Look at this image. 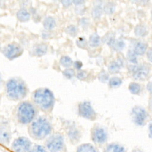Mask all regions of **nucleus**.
<instances>
[{"label": "nucleus", "instance_id": "1", "mask_svg": "<svg viewBox=\"0 0 152 152\" xmlns=\"http://www.w3.org/2000/svg\"><path fill=\"white\" fill-rule=\"evenodd\" d=\"M32 100L35 106L44 112H50L55 104V97L48 88L36 90L32 94Z\"/></svg>", "mask_w": 152, "mask_h": 152}, {"label": "nucleus", "instance_id": "2", "mask_svg": "<svg viewBox=\"0 0 152 152\" xmlns=\"http://www.w3.org/2000/svg\"><path fill=\"white\" fill-rule=\"evenodd\" d=\"M5 91L8 97L11 100H18L25 97L27 94L26 83L20 78H11L6 83Z\"/></svg>", "mask_w": 152, "mask_h": 152}, {"label": "nucleus", "instance_id": "3", "mask_svg": "<svg viewBox=\"0 0 152 152\" xmlns=\"http://www.w3.org/2000/svg\"><path fill=\"white\" fill-rule=\"evenodd\" d=\"M52 131L50 122L45 117L41 116L33 121L29 127L30 134L37 140H42L48 136Z\"/></svg>", "mask_w": 152, "mask_h": 152}, {"label": "nucleus", "instance_id": "4", "mask_svg": "<svg viewBox=\"0 0 152 152\" xmlns=\"http://www.w3.org/2000/svg\"><path fill=\"white\" fill-rule=\"evenodd\" d=\"M37 109L34 104L28 101L20 103L17 109V118L19 122L23 124L30 123L34 119Z\"/></svg>", "mask_w": 152, "mask_h": 152}, {"label": "nucleus", "instance_id": "5", "mask_svg": "<svg viewBox=\"0 0 152 152\" xmlns=\"http://www.w3.org/2000/svg\"><path fill=\"white\" fill-rule=\"evenodd\" d=\"M46 147L52 152L62 151L65 146L63 136L59 133L52 135L46 141Z\"/></svg>", "mask_w": 152, "mask_h": 152}, {"label": "nucleus", "instance_id": "6", "mask_svg": "<svg viewBox=\"0 0 152 152\" xmlns=\"http://www.w3.org/2000/svg\"><path fill=\"white\" fill-rule=\"evenodd\" d=\"M91 138L92 141L99 145H102L106 143L107 141V134L106 130L101 126H94L91 132Z\"/></svg>", "mask_w": 152, "mask_h": 152}, {"label": "nucleus", "instance_id": "7", "mask_svg": "<svg viewBox=\"0 0 152 152\" xmlns=\"http://www.w3.org/2000/svg\"><path fill=\"white\" fill-rule=\"evenodd\" d=\"M2 52L8 59H13L20 56L23 53V49L20 45L16 43H11L4 47Z\"/></svg>", "mask_w": 152, "mask_h": 152}, {"label": "nucleus", "instance_id": "8", "mask_svg": "<svg viewBox=\"0 0 152 152\" xmlns=\"http://www.w3.org/2000/svg\"><path fill=\"white\" fill-rule=\"evenodd\" d=\"M31 142L26 137H20L16 138L12 144V148L15 152H28L30 150Z\"/></svg>", "mask_w": 152, "mask_h": 152}, {"label": "nucleus", "instance_id": "9", "mask_svg": "<svg viewBox=\"0 0 152 152\" xmlns=\"http://www.w3.org/2000/svg\"><path fill=\"white\" fill-rule=\"evenodd\" d=\"M78 113L81 116L87 119L94 120L96 117V112L88 102H84L79 104Z\"/></svg>", "mask_w": 152, "mask_h": 152}, {"label": "nucleus", "instance_id": "10", "mask_svg": "<svg viewBox=\"0 0 152 152\" xmlns=\"http://www.w3.org/2000/svg\"><path fill=\"white\" fill-rule=\"evenodd\" d=\"M132 116L134 122L137 125L141 126L144 124L147 115L144 108L140 106H135L132 110Z\"/></svg>", "mask_w": 152, "mask_h": 152}, {"label": "nucleus", "instance_id": "11", "mask_svg": "<svg viewBox=\"0 0 152 152\" xmlns=\"http://www.w3.org/2000/svg\"><path fill=\"white\" fill-rule=\"evenodd\" d=\"M149 70V67L147 65L135 66L132 69L133 76L135 79L144 80L147 77Z\"/></svg>", "mask_w": 152, "mask_h": 152}, {"label": "nucleus", "instance_id": "12", "mask_svg": "<svg viewBox=\"0 0 152 152\" xmlns=\"http://www.w3.org/2000/svg\"><path fill=\"white\" fill-rule=\"evenodd\" d=\"M67 134L70 141L73 143H77L80 141L81 133L75 125H70L67 128Z\"/></svg>", "mask_w": 152, "mask_h": 152}, {"label": "nucleus", "instance_id": "13", "mask_svg": "<svg viewBox=\"0 0 152 152\" xmlns=\"http://www.w3.org/2000/svg\"><path fill=\"white\" fill-rule=\"evenodd\" d=\"M103 152H127L125 147L118 142H111L104 148Z\"/></svg>", "mask_w": 152, "mask_h": 152}, {"label": "nucleus", "instance_id": "14", "mask_svg": "<svg viewBox=\"0 0 152 152\" xmlns=\"http://www.w3.org/2000/svg\"><path fill=\"white\" fill-rule=\"evenodd\" d=\"M11 139L10 132L7 127L2 126L0 128V142L8 144Z\"/></svg>", "mask_w": 152, "mask_h": 152}, {"label": "nucleus", "instance_id": "15", "mask_svg": "<svg viewBox=\"0 0 152 152\" xmlns=\"http://www.w3.org/2000/svg\"><path fill=\"white\" fill-rule=\"evenodd\" d=\"M47 49V46L45 44H37L33 48L32 53L34 54V55L40 56L46 53Z\"/></svg>", "mask_w": 152, "mask_h": 152}, {"label": "nucleus", "instance_id": "16", "mask_svg": "<svg viewBox=\"0 0 152 152\" xmlns=\"http://www.w3.org/2000/svg\"><path fill=\"white\" fill-rule=\"evenodd\" d=\"M76 152H99L98 149L90 143L81 144L78 147Z\"/></svg>", "mask_w": 152, "mask_h": 152}, {"label": "nucleus", "instance_id": "17", "mask_svg": "<svg viewBox=\"0 0 152 152\" xmlns=\"http://www.w3.org/2000/svg\"><path fill=\"white\" fill-rule=\"evenodd\" d=\"M43 26L45 29L50 30L53 29L56 26V21L52 17H47L43 20Z\"/></svg>", "mask_w": 152, "mask_h": 152}, {"label": "nucleus", "instance_id": "18", "mask_svg": "<svg viewBox=\"0 0 152 152\" xmlns=\"http://www.w3.org/2000/svg\"><path fill=\"white\" fill-rule=\"evenodd\" d=\"M17 17L21 21H27L30 18V13L25 9H21L17 12Z\"/></svg>", "mask_w": 152, "mask_h": 152}, {"label": "nucleus", "instance_id": "19", "mask_svg": "<svg viewBox=\"0 0 152 152\" xmlns=\"http://www.w3.org/2000/svg\"><path fill=\"white\" fill-rule=\"evenodd\" d=\"M147 45L145 43L139 42L135 46L134 53L137 55H141L144 53V52L147 49Z\"/></svg>", "mask_w": 152, "mask_h": 152}, {"label": "nucleus", "instance_id": "20", "mask_svg": "<svg viewBox=\"0 0 152 152\" xmlns=\"http://www.w3.org/2000/svg\"><path fill=\"white\" fill-rule=\"evenodd\" d=\"M100 37L97 33H93L90 36L88 43L91 46L96 47V46H99L100 44Z\"/></svg>", "mask_w": 152, "mask_h": 152}, {"label": "nucleus", "instance_id": "21", "mask_svg": "<svg viewBox=\"0 0 152 152\" xmlns=\"http://www.w3.org/2000/svg\"><path fill=\"white\" fill-rule=\"evenodd\" d=\"M61 64L65 68H69L72 65H73V62L71 58L67 56H62L60 59Z\"/></svg>", "mask_w": 152, "mask_h": 152}, {"label": "nucleus", "instance_id": "22", "mask_svg": "<svg viewBox=\"0 0 152 152\" xmlns=\"http://www.w3.org/2000/svg\"><path fill=\"white\" fill-rule=\"evenodd\" d=\"M108 69L110 73H117L120 69V65L118 62L113 61L110 64Z\"/></svg>", "mask_w": 152, "mask_h": 152}, {"label": "nucleus", "instance_id": "23", "mask_svg": "<svg viewBox=\"0 0 152 152\" xmlns=\"http://www.w3.org/2000/svg\"><path fill=\"white\" fill-rule=\"evenodd\" d=\"M129 90L132 94H137L140 90V86L136 83H131L129 85Z\"/></svg>", "mask_w": 152, "mask_h": 152}, {"label": "nucleus", "instance_id": "24", "mask_svg": "<svg viewBox=\"0 0 152 152\" xmlns=\"http://www.w3.org/2000/svg\"><path fill=\"white\" fill-rule=\"evenodd\" d=\"M121 83H122V80L119 77H115L111 78L109 80V85L113 87L119 86L121 84Z\"/></svg>", "mask_w": 152, "mask_h": 152}, {"label": "nucleus", "instance_id": "25", "mask_svg": "<svg viewBox=\"0 0 152 152\" xmlns=\"http://www.w3.org/2000/svg\"><path fill=\"white\" fill-rule=\"evenodd\" d=\"M110 45H111L113 48L115 49H122L124 45V42L121 41H118V40H111L109 42Z\"/></svg>", "mask_w": 152, "mask_h": 152}, {"label": "nucleus", "instance_id": "26", "mask_svg": "<svg viewBox=\"0 0 152 152\" xmlns=\"http://www.w3.org/2000/svg\"><path fill=\"white\" fill-rule=\"evenodd\" d=\"M102 12V9L101 7L97 5V6H95L92 10V15L94 18H98L101 15Z\"/></svg>", "mask_w": 152, "mask_h": 152}, {"label": "nucleus", "instance_id": "27", "mask_svg": "<svg viewBox=\"0 0 152 152\" xmlns=\"http://www.w3.org/2000/svg\"><path fill=\"white\" fill-rule=\"evenodd\" d=\"M64 75L67 78H71L75 75V71L71 68H67L63 72Z\"/></svg>", "mask_w": 152, "mask_h": 152}, {"label": "nucleus", "instance_id": "28", "mask_svg": "<svg viewBox=\"0 0 152 152\" xmlns=\"http://www.w3.org/2000/svg\"><path fill=\"white\" fill-rule=\"evenodd\" d=\"M66 32L68 34L75 36L77 34V27L75 26H69L66 28Z\"/></svg>", "mask_w": 152, "mask_h": 152}, {"label": "nucleus", "instance_id": "29", "mask_svg": "<svg viewBox=\"0 0 152 152\" xmlns=\"http://www.w3.org/2000/svg\"><path fill=\"white\" fill-rule=\"evenodd\" d=\"M104 9V11H105V12H106V13H107V14H111V13H112V12L114 11V10H115V5H114L113 4L108 3V4H107L105 5Z\"/></svg>", "mask_w": 152, "mask_h": 152}, {"label": "nucleus", "instance_id": "30", "mask_svg": "<svg viewBox=\"0 0 152 152\" xmlns=\"http://www.w3.org/2000/svg\"><path fill=\"white\" fill-rule=\"evenodd\" d=\"M146 33L145 28L142 26H138L135 28V33L139 36L144 35Z\"/></svg>", "mask_w": 152, "mask_h": 152}, {"label": "nucleus", "instance_id": "31", "mask_svg": "<svg viewBox=\"0 0 152 152\" xmlns=\"http://www.w3.org/2000/svg\"><path fill=\"white\" fill-rule=\"evenodd\" d=\"M28 152H46V150L43 147L39 145H36L30 149Z\"/></svg>", "mask_w": 152, "mask_h": 152}, {"label": "nucleus", "instance_id": "32", "mask_svg": "<svg viewBox=\"0 0 152 152\" xmlns=\"http://www.w3.org/2000/svg\"><path fill=\"white\" fill-rule=\"evenodd\" d=\"M77 44L79 47L83 48L86 46L87 41L84 37H79L77 40Z\"/></svg>", "mask_w": 152, "mask_h": 152}, {"label": "nucleus", "instance_id": "33", "mask_svg": "<svg viewBox=\"0 0 152 152\" xmlns=\"http://www.w3.org/2000/svg\"><path fill=\"white\" fill-rule=\"evenodd\" d=\"M127 58L128 59V60L129 61H131V62L133 63H137V58L134 55V53H133L132 51L129 50L128 52V54H127Z\"/></svg>", "mask_w": 152, "mask_h": 152}, {"label": "nucleus", "instance_id": "34", "mask_svg": "<svg viewBox=\"0 0 152 152\" xmlns=\"http://www.w3.org/2000/svg\"><path fill=\"white\" fill-rule=\"evenodd\" d=\"M99 79L102 82L106 81L108 79V74L104 71H102L99 75Z\"/></svg>", "mask_w": 152, "mask_h": 152}, {"label": "nucleus", "instance_id": "35", "mask_svg": "<svg viewBox=\"0 0 152 152\" xmlns=\"http://www.w3.org/2000/svg\"><path fill=\"white\" fill-rule=\"evenodd\" d=\"M77 77L80 80H84L87 77V73L85 71H80L77 73Z\"/></svg>", "mask_w": 152, "mask_h": 152}, {"label": "nucleus", "instance_id": "36", "mask_svg": "<svg viewBox=\"0 0 152 152\" xmlns=\"http://www.w3.org/2000/svg\"><path fill=\"white\" fill-rule=\"evenodd\" d=\"M73 65H74V68H75L76 69H80L82 67L83 64H82V62H81V61H75V62L73 63Z\"/></svg>", "mask_w": 152, "mask_h": 152}, {"label": "nucleus", "instance_id": "37", "mask_svg": "<svg viewBox=\"0 0 152 152\" xmlns=\"http://www.w3.org/2000/svg\"><path fill=\"white\" fill-rule=\"evenodd\" d=\"M147 57L148 59L152 62V48L149 49L147 52Z\"/></svg>", "mask_w": 152, "mask_h": 152}, {"label": "nucleus", "instance_id": "38", "mask_svg": "<svg viewBox=\"0 0 152 152\" xmlns=\"http://www.w3.org/2000/svg\"><path fill=\"white\" fill-rule=\"evenodd\" d=\"M131 152H144L142 149L140 147H134L132 148Z\"/></svg>", "mask_w": 152, "mask_h": 152}, {"label": "nucleus", "instance_id": "39", "mask_svg": "<svg viewBox=\"0 0 152 152\" xmlns=\"http://www.w3.org/2000/svg\"><path fill=\"white\" fill-rule=\"evenodd\" d=\"M147 88L151 93H152V82H150L148 83L147 86Z\"/></svg>", "mask_w": 152, "mask_h": 152}, {"label": "nucleus", "instance_id": "40", "mask_svg": "<svg viewBox=\"0 0 152 152\" xmlns=\"http://www.w3.org/2000/svg\"><path fill=\"white\" fill-rule=\"evenodd\" d=\"M149 137L152 139V123L149 125Z\"/></svg>", "mask_w": 152, "mask_h": 152}, {"label": "nucleus", "instance_id": "41", "mask_svg": "<svg viewBox=\"0 0 152 152\" xmlns=\"http://www.w3.org/2000/svg\"><path fill=\"white\" fill-rule=\"evenodd\" d=\"M71 1H62V3L64 4V5L65 6H68L71 4Z\"/></svg>", "mask_w": 152, "mask_h": 152}, {"label": "nucleus", "instance_id": "42", "mask_svg": "<svg viewBox=\"0 0 152 152\" xmlns=\"http://www.w3.org/2000/svg\"><path fill=\"white\" fill-rule=\"evenodd\" d=\"M1 82H2V77H1V75L0 74V86L1 84Z\"/></svg>", "mask_w": 152, "mask_h": 152}, {"label": "nucleus", "instance_id": "43", "mask_svg": "<svg viewBox=\"0 0 152 152\" xmlns=\"http://www.w3.org/2000/svg\"></svg>", "mask_w": 152, "mask_h": 152}]
</instances>
